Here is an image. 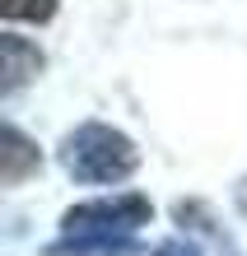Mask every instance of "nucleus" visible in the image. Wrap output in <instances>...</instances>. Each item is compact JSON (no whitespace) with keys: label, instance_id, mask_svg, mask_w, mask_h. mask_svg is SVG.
<instances>
[{"label":"nucleus","instance_id":"1","mask_svg":"<svg viewBox=\"0 0 247 256\" xmlns=\"http://www.w3.org/2000/svg\"><path fill=\"white\" fill-rule=\"evenodd\" d=\"M154 219L149 196L126 191L112 200H80L61 214V233L47 247V256H135V233Z\"/></svg>","mask_w":247,"mask_h":256},{"label":"nucleus","instance_id":"2","mask_svg":"<svg viewBox=\"0 0 247 256\" xmlns=\"http://www.w3.org/2000/svg\"><path fill=\"white\" fill-rule=\"evenodd\" d=\"M61 168L84 186H107V182H126L140 168V149L131 135H121L117 126L84 122L61 140Z\"/></svg>","mask_w":247,"mask_h":256},{"label":"nucleus","instance_id":"3","mask_svg":"<svg viewBox=\"0 0 247 256\" xmlns=\"http://www.w3.org/2000/svg\"><path fill=\"white\" fill-rule=\"evenodd\" d=\"M42 70V52L33 47V42H24V38H14V33H5L0 38V94H19V88L33 80V74Z\"/></svg>","mask_w":247,"mask_h":256},{"label":"nucleus","instance_id":"4","mask_svg":"<svg viewBox=\"0 0 247 256\" xmlns=\"http://www.w3.org/2000/svg\"><path fill=\"white\" fill-rule=\"evenodd\" d=\"M38 168H42L38 144L28 140L19 126H5V168H0V182H5V186H19L24 177L38 172Z\"/></svg>","mask_w":247,"mask_h":256},{"label":"nucleus","instance_id":"5","mask_svg":"<svg viewBox=\"0 0 247 256\" xmlns=\"http://www.w3.org/2000/svg\"><path fill=\"white\" fill-rule=\"evenodd\" d=\"M61 0H0V14L10 24H47Z\"/></svg>","mask_w":247,"mask_h":256},{"label":"nucleus","instance_id":"6","mask_svg":"<svg viewBox=\"0 0 247 256\" xmlns=\"http://www.w3.org/2000/svg\"><path fill=\"white\" fill-rule=\"evenodd\" d=\"M154 256H200L196 242H187V238H168V242L154 247Z\"/></svg>","mask_w":247,"mask_h":256}]
</instances>
